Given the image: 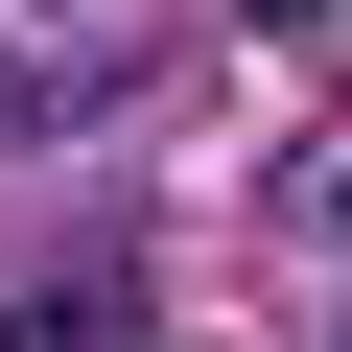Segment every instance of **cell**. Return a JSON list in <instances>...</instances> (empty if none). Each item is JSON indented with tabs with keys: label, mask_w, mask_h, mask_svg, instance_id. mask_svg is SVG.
<instances>
[{
	"label": "cell",
	"mask_w": 352,
	"mask_h": 352,
	"mask_svg": "<svg viewBox=\"0 0 352 352\" xmlns=\"http://www.w3.org/2000/svg\"><path fill=\"white\" fill-rule=\"evenodd\" d=\"M0 352H164V282L141 258H47L24 305H0Z\"/></svg>",
	"instance_id": "obj_1"
},
{
	"label": "cell",
	"mask_w": 352,
	"mask_h": 352,
	"mask_svg": "<svg viewBox=\"0 0 352 352\" xmlns=\"http://www.w3.org/2000/svg\"><path fill=\"white\" fill-rule=\"evenodd\" d=\"M94 94H118V71L71 47V0H0V118H94Z\"/></svg>",
	"instance_id": "obj_2"
}]
</instances>
